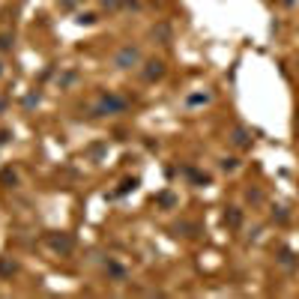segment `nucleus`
<instances>
[{
  "mask_svg": "<svg viewBox=\"0 0 299 299\" xmlns=\"http://www.w3.org/2000/svg\"><path fill=\"white\" fill-rule=\"evenodd\" d=\"M126 108H129V99L117 96V93H102L99 102L93 105V114L96 117H114V114H123Z\"/></svg>",
  "mask_w": 299,
  "mask_h": 299,
  "instance_id": "1",
  "label": "nucleus"
},
{
  "mask_svg": "<svg viewBox=\"0 0 299 299\" xmlns=\"http://www.w3.org/2000/svg\"><path fill=\"white\" fill-rule=\"evenodd\" d=\"M141 60H144L141 48H138V45H132V42H129V45H123V48H120V51L114 54V60H111V63H114V69L126 72V69H135V66H138V63H141Z\"/></svg>",
  "mask_w": 299,
  "mask_h": 299,
  "instance_id": "2",
  "label": "nucleus"
},
{
  "mask_svg": "<svg viewBox=\"0 0 299 299\" xmlns=\"http://www.w3.org/2000/svg\"><path fill=\"white\" fill-rule=\"evenodd\" d=\"M165 72H168L165 69V60H147L144 69H141V78L153 84V81H158V78H165Z\"/></svg>",
  "mask_w": 299,
  "mask_h": 299,
  "instance_id": "3",
  "label": "nucleus"
},
{
  "mask_svg": "<svg viewBox=\"0 0 299 299\" xmlns=\"http://www.w3.org/2000/svg\"><path fill=\"white\" fill-rule=\"evenodd\" d=\"M48 246H51L54 251H60V254H72L75 243H72L69 233H51V236H48Z\"/></svg>",
  "mask_w": 299,
  "mask_h": 299,
  "instance_id": "4",
  "label": "nucleus"
},
{
  "mask_svg": "<svg viewBox=\"0 0 299 299\" xmlns=\"http://www.w3.org/2000/svg\"><path fill=\"white\" fill-rule=\"evenodd\" d=\"M18 269V264L12 261V257H0V278H6V275H12Z\"/></svg>",
  "mask_w": 299,
  "mask_h": 299,
  "instance_id": "5",
  "label": "nucleus"
},
{
  "mask_svg": "<svg viewBox=\"0 0 299 299\" xmlns=\"http://www.w3.org/2000/svg\"><path fill=\"white\" fill-rule=\"evenodd\" d=\"M230 141L236 144V147H248V135H246V129H240V126H236V129H233V132H230Z\"/></svg>",
  "mask_w": 299,
  "mask_h": 299,
  "instance_id": "6",
  "label": "nucleus"
},
{
  "mask_svg": "<svg viewBox=\"0 0 299 299\" xmlns=\"http://www.w3.org/2000/svg\"><path fill=\"white\" fill-rule=\"evenodd\" d=\"M153 36H158V39L168 45V42H171V27H168V24H158V27H153Z\"/></svg>",
  "mask_w": 299,
  "mask_h": 299,
  "instance_id": "7",
  "label": "nucleus"
},
{
  "mask_svg": "<svg viewBox=\"0 0 299 299\" xmlns=\"http://www.w3.org/2000/svg\"><path fill=\"white\" fill-rule=\"evenodd\" d=\"M225 222H228L230 228H240V222H243V212H240V210H230V212H225Z\"/></svg>",
  "mask_w": 299,
  "mask_h": 299,
  "instance_id": "8",
  "label": "nucleus"
},
{
  "mask_svg": "<svg viewBox=\"0 0 299 299\" xmlns=\"http://www.w3.org/2000/svg\"><path fill=\"white\" fill-rule=\"evenodd\" d=\"M12 45H15V36L12 33H0V51H12Z\"/></svg>",
  "mask_w": 299,
  "mask_h": 299,
  "instance_id": "9",
  "label": "nucleus"
},
{
  "mask_svg": "<svg viewBox=\"0 0 299 299\" xmlns=\"http://www.w3.org/2000/svg\"><path fill=\"white\" fill-rule=\"evenodd\" d=\"M0 180H3L6 186H18V174H15V171H9V168H6V171L0 174Z\"/></svg>",
  "mask_w": 299,
  "mask_h": 299,
  "instance_id": "10",
  "label": "nucleus"
},
{
  "mask_svg": "<svg viewBox=\"0 0 299 299\" xmlns=\"http://www.w3.org/2000/svg\"><path fill=\"white\" fill-rule=\"evenodd\" d=\"M81 3H84V0H57V6H60L63 12H72V9H75V6H81Z\"/></svg>",
  "mask_w": 299,
  "mask_h": 299,
  "instance_id": "11",
  "label": "nucleus"
},
{
  "mask_svg": "<svg viewBox=\"0 0 299 299\" xmlns=\"http://www.w3.org/2000/svg\"><path fill=\"white\" fill-rule=\"evenodd\" d=\"M96 21H99V18H96V12H81V15H78V24H96Z\"/></svg>",
  "mask_w": 299,
  "mask_h": 299,
  "instance_id": "12",
  "label": "nucleus"
},
{
  "mask_svg": "<svg viewBox=\"0 0 299 299\" xmlns=\"http://www.w3.org/2000/svg\"><path fill=\"white\" fill-rule=\"evenodd\" d=\"M180 230H186V236H197L194 230H197V225H192V222H183V225H176V233Z\"/></svg>",
  "mask_w": 299,
  "mask_h": 299,
  "instance_id": "13",
  "label": "nucleus"
},
{
  "mask_svg": "<svg viewBox=\"0 0 299 299\" xmlns=\"http://www.w3.org/2000/svg\"><path fill=\"white\" fill-rule=\"evenodd\" d=\"M236 168H240V162H236V158H233V156L222 158V171H236Z\"/></svg>",
  "mask_w": 299,
  "mask_h": 299,
  "instance_id": "14",
  "label": "nucleus"
},
{
  "mask_svg": "<svg viewBox=\"0 0 299 299\" xmlns=\"http://www.w3.org/2000/svg\"><path fill=\"white\" fill-rule=\"evenodd\" d=\"M201 102H210V93H197V96H189V105H201Z\"/></svg>",
  "mask_w": 299,
  "mask_h": 299,
  "instance_id": "15",
  "label": "nucleus"
},
{
  "mask_svg": "<svg viewBox=\"0 0 299 299\" xmlns=\"http://www.w3.org/2000/svg\"><path fill=\"white\" fill-rule=\"evenodd\" d=\"M102 6L111 9V12H117V9H123V0H102Z\"/></svg>",
  "mask_w": 299,
  "mask_h": 299,
  "instance_id": "16",
  "label": "nucleus"
},
{
  "mask_svg": "<svg viewBox=\"0 0 299 299\" xmlns=\"http://www.w3.org/2000/svg\"><path fill=\"white\" fill-rule=\"evenodd\" d=\"M158 204H162V207H174V194H162Z\"/></svg>",
  "mask_w": 299,
  "mask_h": 299,
  "instance_id": "17",
  "label": "nucleus"
},
{
  "mask_svg": "<svg viewBox=\"0 0 299 299\" xmlns=\"http://www.w3.org/2000/svg\"><path fill=\"white\" fill-rule=\"evenodd\" d=\"M9 141V132H0V144H6Z\"/></svg>",
  "mask_w": 299,
  "mask_h": 299,
  "instance_id": "18",
  "label": "nucleus"
},
{
  "mask_svg": "<svg viewBox=\"0 0 299 299\" xmlns=\"http://www.w3.org/2000/svg\"><path fill=\"white\" fill-rule=\"evenodd\" d=\"M296 132H299V117H296Z\"/></svg>",
  "mask_w": 299,
  "mask_h": 299,
  "instance_id": "19",
  "label": "nucleus"
},
{
  "mask_svg": "<svg viewBox=\"0 0 299 299\" xmlns=\"http://www.w3.org/2000/svg\"><path fill=\"white\" fill-rule=\"evenodd\" d=\"M0 75H3V66H0Z\"/></svg>",
  "mask_w": 299,
  "mask_h": 299,
  "instance_id": "20",
  "label": "nucleus"
}]
</instances>
